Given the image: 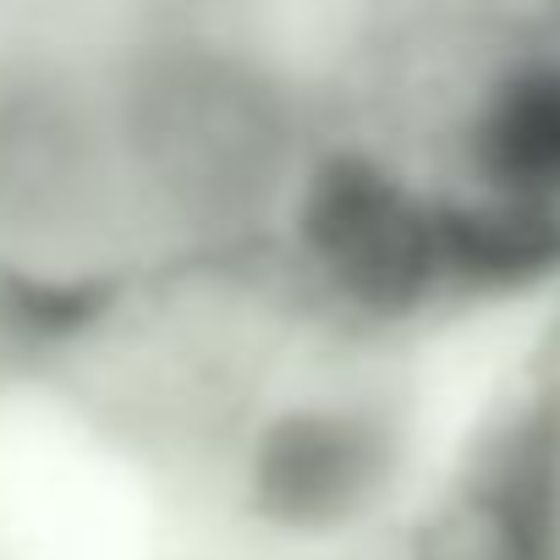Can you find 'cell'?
<instances>
[{
	"instance_id": "obj_2",
	"label": "cell",
	"mask_w": 560,
	"mask_h": 560,
	"mask_svg": "<svg viewBox=\"0 0 560 560\" xmlns=\"http://www.w3.org/2000/svg\"><path fill=\"white\" fill-rule=\"evenodd\" d=\"M298 242L341 298L374 314H407L445 280L440 209L363 154H330L303 176Z\"/></svg>"
},
{
	"instance_id": "obj_1",
	"label": "cell",
	"mask_w": 560,
	"mask_h": 560,
	"mask_svg": "<svg viewBox=\"0 0 560 560\" xmlns=\"http://www.w3.org/2000/svg\"><path fill=\"white\" fill-rule=\"evenodd\" d=\"M121 138L138 171L192 220L253 209L287 165V100L242 56L171 45L121 94Z\"/></svg>"
},
{
	"instance_id": "obj_3",
	"label": "cell",
	"mask_w": 560,
	"mask_h": 560,
	"mask_svg": "<svg viewBox=\"0 0 560 560\" xmlns=\"http://www.w3.org/2000/svg\"><path fill=\"white\" fill-rule=\"evenodd\" d=\"M396 434L363 407L280 412L247 462L253 511L280 533H336L358 522L390 483Z\"/></svg>"
},
{
	"instance_id": "obj_7",
	"label": "cell",
	"mask_w": 560,
	"mask_h": 560,
	"mask_svg": "<svg viewBox=\"0 0 560 560\" xmlns=\"http://www.w3.org/2000/svg\"><path fill=\"white\" fill-rule=\"evenodd\" d=\"M28 336H67L78 325H89L100 308H105V292L94 280H39V275H18L7 298H0Z\"/></svg>"
},
{
	"instance_id": "obj_5",
	"label": "cell",
	"mask_w": 560,
	"mask_h": 560,
	"mask_svg": "<svg viewBox=\"0 0 560 560\" xmlns=\"http://www.w3.org/2000/svg\"><path fill=\"white\" fill-rule=\"evenodd\" d=\"M451 560H560V401L522 412L483 451Z\"/></svg>"
},
{
	"instance_id": "obj_4",
	"label": "cell",
	"mask_w": 560,
	"mask_h": 560,
	"mask_svg": "<svg viewBox=\"0 0 560 560\" xmlns=\"http://www.w3.org/2000/svg\"><path fill=\"white\" fill-rule=\"evenodd\" d=\"M100 182L89 110L56 83L0 89V225L45 236L72 225Z\"/></svg>"
},
{
	"instance_id": "obj_6",
	"label": "cell",
	"mask_w": 560,
	"mask_h": 560,
	"mask_svg": "<svg viewBox=\"0 0 560 560\" xmlns=\"http://www.w3.org/2000/svg\"><path fill=\"white\" fill-rule=\"evenodd\" d=\"M478 165L511 203L560 192V67L511 72L478 116Z\"/></svg>"
}]
</instances>
